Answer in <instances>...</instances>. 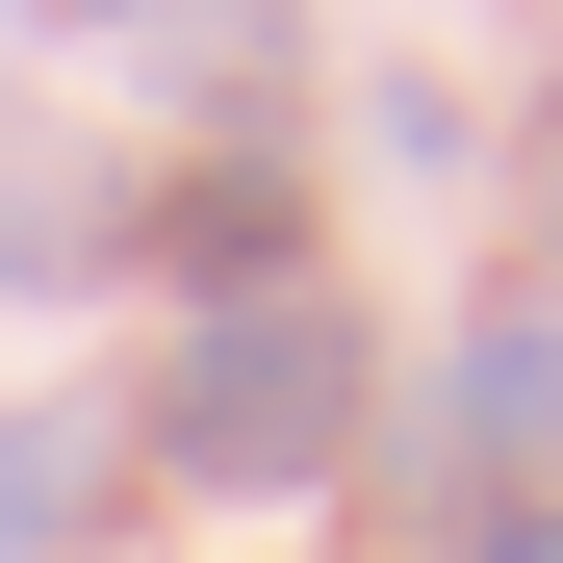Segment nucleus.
<instances>
[{
	"label": "nucleus",
	"mask_w": 563,
	"mask_h": 563,
	"mask_svg": "<svg viewBox=\"0 0 563 563\" xmlns=\"http://www.w3.org/2000/svg\"><path fill=\"white\" fill-rule=\"evenodd\" d=\"M358 410H385L358 308H333V282H282V308H179L129 461H154V487H206V512H282V487H333V461H358Z\"/></svg>",
	"instance_id": "f257e3e1"
},
{
	"label": "nucleus",
	"mask_w": 563,
	"mask_h": 563,
	"mask_svg": "<svg viewBox=\"0 0 563 563\" xmlns=\"http://www.w3.org/2000/svg\"><path fill=\"white\" fill-rule=\"evenodd\" d=\"M410 435L461 461V512H512L538 461H563V333H538V308H487V333H461L435 385H410Z\"/></svg>",
	"instance_id": "f03ea898"
},
{
	"label": "nucleus",
	"mask_w": 563,
	"mask_h": 563,
	"mask_svg": "<svg viewBox=\"0 0 563 563\" xmlns=\"http://www.w3.org/2000/svg\"><path fill=\"white\" fill-rule=\"evenodd\" d=\"M154 256H179V308H282V282H333L282 154H179V179H154Z\"/></svg>",
	"instance_id": "7ed1b4c3"
},
{
	"label": "nucleus",
	"mask_w": 563,
	"mask_h": 563,
	"mask_svg": "<svg viewBox=\"0 0 563 563\" xmlns=\"http://www.w3.org/2000/svg\"><path fill=\"white\" fill-rule=\"evenodd\" d=\"M77 512H103V435L77 410H0V563H77Z\"/></svg>",
	"instance_id": "20e7f679"
},
{
	"label": "nucleus",
	"mask_w": 563,
	"mask_h": 563,
	"mask_svg": "<svg viewBox=\"0 0 563 563\" xmlns=\"http://www.w3.org/2000/svg\"><path fill=\"white\" fill-rule=\"evenodd\" d=\"M435 563H563V487H512V512H461Z\"/></svg>",
	"instance_id": "39448f33"
},
{
	"label": "nucleus",
	"mask_w": 563,
	"mask_h": 563,
	"mask_svg": "<svg viewBox=\"0 0 563 563\" xmlns=\"http://www.w3.org/2000/svg\"><path fill=\"white\" fill-rule=\"evenodd\" d=\"M538 206H563V103H538Z\"/></svg>",
	"instance_id": "423d86ee"
},
{
	"label": "nucleus",
	"mask_w": 563,
	"mask_h": 563,
	"mask_svg": "<svg viewBox=\"0 0 563 563\" xmlns=\"http://www.w3.org/2000/svg\"><path fill=\"white\" fill-rule=\"evenodd\" d=\"M77 26H154V0H77Z\"/></svg>",
	"instance_id": "0eeeda50"
}]
</instances>
